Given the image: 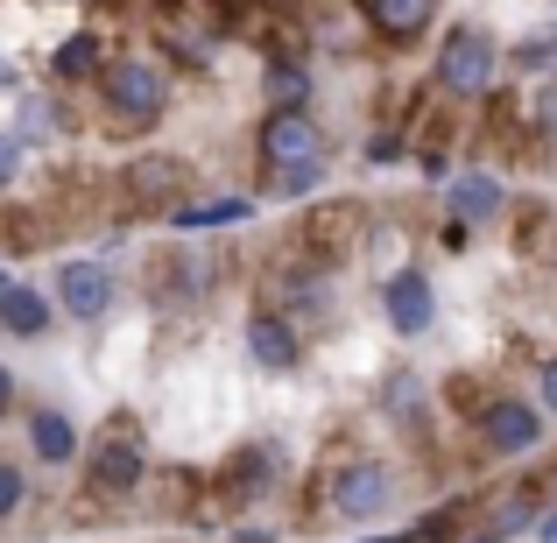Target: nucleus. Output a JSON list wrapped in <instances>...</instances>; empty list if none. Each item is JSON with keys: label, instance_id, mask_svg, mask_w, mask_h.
<instances>
[{"label": "nucleus", "instance_id": "nucleus-26", "mask_svg": "<svg viewBox=\"0 0 557 543\" xmlns=\"http://www.w3.org/2000/svg\"><path fill=\"white\" fill-rule=\"evenodd\" d=\"M403 156H409V141H403V135H395V127H388V135H368V163H374V170H388V163H403Z\"/></svg>", "mask_w": 557, "mask_h": 543}, {"label": "nucleus", "instance_id": "nucleus-8", "mask_svg": "<svg viewBox=\"0 0 557 543\" xmlns=\"http://www.w3.org/2000/svg\"><path fill=\"white\" fill-rule=\"evenodd\" d=\"M381 318H388L395 340H423L437 325V289L423 269H388L381 275Z\"/></svg>", "mask_w": 557, "mask_h": 543}, {"label": "nucleus", "instance_id": "nucleus-27", "mask_svg": "<svg viewBox=\"0 0 557 543\" xmlns=\"http://www.w3.org/2000/svg\"><path fill=\"white\" fill-rule=\"evenodd\" d=\"M14 170H22V141H14L8 127H0V190L14 184Z\"/></svg>", "mask_w": 557, "mask_h": 543}, {"label": "nucleus", "instance_id": "nucleus-30", "mask_svg": "<svg viewBox=\"0 0 557 543\" xmlns=\"http://www.w3.org/2000/svg\"><path fill=\"white\" fill-rule=\"evenodd\" d=\"M530 530H536V543H557V502L536 508V522H530Z\"/></svg>", "mask_w": 557, "mask_h": 543}, {"label": "nucleus", "instance_id": "nucleus-13", "mask_svg": "<svg viewBox=\"0 0 557 543\" xmlns=\"http://www.w3.org/2000/svg\"><path fill=\"white\" fill-rule=\"evenodd\" d=\"M28 452H36L42 466H71V459H78V423H71L57 403L28 409Z\"/></svg>", "mask_w": 557, "mask_h": 543}, {"label": "nucleus", "instance_id": "nucleus-10", "mask_svg": "<svg viewBox=\"0 0 557 543\" xmlns=\"http://www.w3.org/2000/svg\"><path fill=\"white\" fill-rule=\"evenodd\" d=\"M445 205L466 226H487V219L508 212V184L494 177V170H459V177H445Z\"/></svg>", "mask_w": 557, "mask_h": 543}, {"label": "nucleus", "instance_id": "nucleus-22", "mask_svg": "<svg viewBox=\"0 0 557 543\" xmlns=\"http://www.w3.org/2000/svg\"><path fill=\"white\" fill-rule=\"evenodd\" d=\"M325 177H332V156H325V163H304V170H283V177H269L261 190H269V198H283V205H297V198H311Z\"/></svg>", "mask_w": 557, "mask_h": 543}, {"label": "nucleus", "instance_id": "nucleus-21", "mask_svg": "<svg viewBox=\"0 0 557 543\" xmlns=\"http://www.w3.org/2000/svg\"><path fill=\"white\" fill-rule=\"evenodd\" d=\"M22 508H28V466L14 459V452H0V530H8Z\"/></svg>", "mask_w": 557, "mask_h": 543}, {"label": "nucleus", "instance_id": "nucleus-28", "mask_svg": "<svg viewBox=\"0 0 557 543\" xmlns=\"http://www.w3.org/2000/svg\"><path fill=\"white\" fill-rule=\"evenodd\" d=\"M536 409L557 417V360H544V374H536Z\"/></svg>", "mask_w": 557, "mask_h": 543}, {"label": "nucleus", "instance_id": "nucleus-5", "mask_svg": "<svg viewBox=\"0 0 557 543\" xmlns=\"http://www.w3.org/2000/svg\"><path fill=\"white\" fill-rule=\"evenodd\" d=\"M50 297H57V311H64V318H78V325H107V318H113V304H121V283H113V269H107V261L71 255V261H57Z\"/></svg>", "mask_w": 557, "mask_h": 543}, {"label": "nucleus", "instance_id": "nucleus-17", "mask_svg": "<svg viewBox=\"0 0 557 543\" xmlns=\"http://www.w3.org/2000/svg\"><path fill=\"white\" fill-rule=\"evenodd\" d=\"M431 14H437V0H368L374 36H388V42L423 36V28H431Z\"/></svg>", "mask_w": 557, "mask_h": 543}, {"label": "nucleus", "instance_id": "nucleus-16", "mask_svg": "<svg viewBox=\"0 0 557 543\" xmlns=\"http://www.w3.org/2000/svg\"><path fill=\"white\" fill-rule=\"evenodd\" d=\"M219 480H226V494L255 502L261 488H275V480H283V445H247V452H240V459H233Z\"/></svg>", "mask_w": 557, "mask_h": 543}, {"label": "nucleus", "instance_id": "nucleus-2", "mask_svg": "<svg viewBox=\"0 0 557 543\" xmlns=\"http://www.w3.org/2000/svg\"><path fill=\"white\" fill-rule=\"evenodd\" d=\"M437 92H451V99H487L494 85H502V71H508V50L494 42V28H480V22H451L445 28V42H437Z\"/></svg>", "mask_w": 557, "mask_h": 543}, {"label": "nucleus", "instance_id": "nucleus-11", "mask_svg": "<svg viewBox=\"0 0 557 543\" xmlns=\"http://www.w3.org/2000/svg\"><path fill=\"white\" fill-rule=\"evenodd\" d=\"M247 360H255L261 374H297V360H304L297 325L275 318V311H255V318H247Z\"/></svg>", "mask_w": 557, "mask_h": 543}, {"label": "nucleus", "instance_id": "nucleus-4", "mask_svg": "<svg viewBox=\"0 0 557 543\" xmlns=\"http://www.w3.org/2000/svg\"><path fill=\"white\" fill-rule=\"evenodd\" d=\"M395 494H403V480H395L388 459H346L339 473H332L325 502H332L339 522H381L395 508Z\"/></svg>", "mask_w": 557, "mask_h": 543}, {"label": "nucleus", "instance_id": "nucleus-3", "mask_svg": "<svg viewBox=\"0 0 557 543\" xmlns=\"http://www.w3.org/2000/svg\"><path fill=\"white\" fill-rule=\"evenodd\" d=\"M261 297H269V311L289 318V325H325V318L339 311L325 261H275V269L261 275Z\"/></svg>", "mask_w": 557, "mask_h": 543}, {"label": "nucleus", "instance_id": "nucleus-6", "mask_svg": "<svg viewBox=\"0 0 557 543\" xmlns=\"http://www.w3.org/2000/svg\"><path fill=\"white\" fill-rule=\"evenodd\" d=\"M141 480H149V445H141V431L127 417H113L107 431L92 437V494L121 502V494H135Z\"/></svg>", "mask_w": 557, "mask_h": 543}, {"label": "nucleus", "instance_id": "nucleus-9", "mask_svg": "<svg viewBox=\"0 0 557 543\" xmlns=\"http://www.w3.org/2000/svg\"><path fill=\"white\" fill-rule=\"evenodd\" d=\"M480 437H487L494 459H530L544 445V409L522 403V395H502V403L480 409Z\"/></svg>", "mask_w": 557, "mask_h": 543}, {"label": "nucleus", "instance_id": "nucleus-29", "mask_svg": "<svg viewBox=\"0 0 557 543\" xmlns=\"http://www.w3.org/2000/svg\"><path fill=\"white\" fill-rule=\"evenodd\" d=\"M536 121L557 135V78H544V99H536Z\"/></svg>", "mask_w": 557, "mask_h": 543}, {"label": "nucleus", "instance_id": "nucleus-12", "mask_svg": "<svg viewBox=\"0 0 557 543\" xmlns=\"http://www.w3.org/2000/svg\"><path fill=\"white\" fill-rule=\"evenodd\" d=\"M50 325H57V297H42L36 283L0 289V332H8V340H42Z\"/></svg>", "mask_w": 557, "mask_h": 543}, {"label": "nucleus", "instance_id": "nucleus-23", "mask_svg": "<svg viewBox=\"0 0 557 543\" xmlns=\"http://www.w3.org/2000/svg\"><path fill=\"white\" fill-rule=\"evenodd\" d=\"M530 522H536V502H530V494H502V502L487 508V530L502 536V543H508V536H522Z\"/></svg>", "mask_w": 557, "mask_h": 543}, {"label": "nucleus", "instance_id": "nucleus-25", "mask_svg": "<svg viewBox=\"0 0 557 543\" xmlns=\"http://www.w3.org/2000/svg\"><path fill=\"white\" fill-rule=\"evenodd\" d=\"M170 190H177V163H141V170H135V198H141V205H156V212H163Z\"/></svg>", "mask_w": 557, "mask_h": 543}, {"label": "nucleus", "instance_id": "nucleus-24", "mask_svg": "<svg viewBox=\"0 0 557 543\" xmlns=\"http://www.w3.org/2000/svg\"><path fill=\"white\" fill-rule=\"evenodd\" d=\"M381 403H388V417H395V423H417V409H423V381H417V374H388Z\"/></svg>", "mask_w": 557, "mask_h": 543}, {"label": "nucleus", "instance_id": "nucleus-34", "mask_svg": "<svg viewBox=\"0 0 557 543\" xmlns=\"http://www.w3.org/2000/svg\"><path fill=\"white\" fill-rule=\"evenodd\" d=\"M368 543H403V536H368Z\"/></svg>", "mask_w": 557, "mask_h": 543}, {"label": "nucleus", "instance_id": "nucleus-14", "mask_svg": "<svg viewBox=\"0 0 557 543\" xmlns=\"http://www.w3.org/2000/svg\"><path fill=\"white\" fill-rule=\"evenodd\" d=\"M261 92H269V113H297V107H311L318 78H311V64H304V57H269Z\"/></svg>", "mask_w": 557, "mask_h": 543}, {"label": "nucleus", "instance_id": "nucleus-7", "mask_svg": "<svg viewBox=\"0 0 557 543\" xmlns=\"http://www.w3.org/2000/svg\"><path fill=\"white\" fill-rule=\"evenodd\" d=\"M255 156H261V177H283V170L325 163V127L311 121V107H297V113H269V121H261Z\"/></svg>", "mask_w": 557, "mask_h": 543}, {"label": "nucleus", "instance_id": "nucleus-15", "mask_svg": "<svg viewBox=\"0 0 557 543\" xmlns=\"http://www.w3.org/2000/svg\"><path fill=\"white\" fill-rule=\"evenodd\" d=\"M99 64H107V42H99V28H78V36H64V42L50 50V78H57V85L99 78Z\"/></svg>", "mask_w": 557, "mask_h": 543}, {"label": "nucleus", "instance_id": "nucleus-35", "mask_svg": "<svg viewBox=\"0 0 557 543\" xmlns=\"http://www.w3.org/2000/svg\"><path fill=\"white\" fill-rule=\"evenodd\" d=\"M8 283H14V275H8V269H0V289H8Z\"/></svg>", "mask_w": 557, "mask_h": 543}, {"label": "nucleus", "instance_id": "nucleus-31", "mask_svg": "<svg viewBox=\"0 0 557 543\" xmlns=\"http://www.w3.org/2000/svg\"><path fill=\"white\" fill-rule=\"evenodd\" d=\"M0 417H14V374L0 367Z\"/></svg>", "mask_w": 557, "mask_h": 543}, {"label": "nucleus", "instance_id": "nucleus-20", "mask_svg": "<svg viewBox=\"0 0 557 543\" xmlns=\"http://www.w3.org/2000/svg\"><path fill=\"white\" fill-rule=\"evenodd\" d=\"M508 71H522V78H557V28H530V36L508 50Z\"/></svg>", "mask_w": 557, "mask_h": 543}, {"label": "nucleus", "instance_id": "nucleus-32", "mask_svg": "<svg viewBox=\"0 0 557 543\" xmlns=\"http://www.w3.org/2000/svg\"><path fill=\"white\" fill-rule=\"evenodd\" d=\"M459 543H502V536H494V530H473V536H459Z\"/></svg>", "mask_w": 557, "mask_h": 543}, {"label": "nucleus", "instance_id": "nucleus-19", "mask_svg": "<svg viewBox=\"0 0 557 543\" xmlns=\"http://www.w3.org/2000/svg\"><path fill=\"white\" fill-rule=\"evenodd\" d=\"M255 198H205V205H170V226H247Z\"/></svg>", "mask_w": 557, "mask_h": 543}, {"label": "nucleus", "instance_id": "nucleus-1", "mask_svg": "<svg viewBox=\"0 0 557 543\" xmlns=\"http://www.w3.org/2000/svg\"><path fill=\"white\" fill-rule=\"evenodd\" d=\"M92 85H99V113H107L121 135L156 127L163 107H170V71L156 64V57H107Z\"/></svg>", "mask_w": 557, "mask_h": 543}, {"label": "nucleus", "instance_id": "nucleus-33", "mask_svg": "<svg viewBox=\"0 0 557 543\" xmlns=\"http://www.w3.org/2000/svg\"><path fill=\"white\" fill-rule=\"evenodd\" d=\"M550 502H557V466H550Z\"/></svg>", "mask_w": 557, "mask_h": 543}, {"label": "nucleus", "instance_id": "nucleus-18", "mask_svg": "<svg viewBox=\"0 0 557 543\" xmlns=\"http://www.w3.org/2000/svg\"><path fill=\"white\" fill-rule=\"evenodd\" d=\"M57 135H64V107H57L50 92H22V107H14V141L36 149V141H57Z\"/></svg>", "mask_w": 557, "mask_h": 543}]
</instances>
